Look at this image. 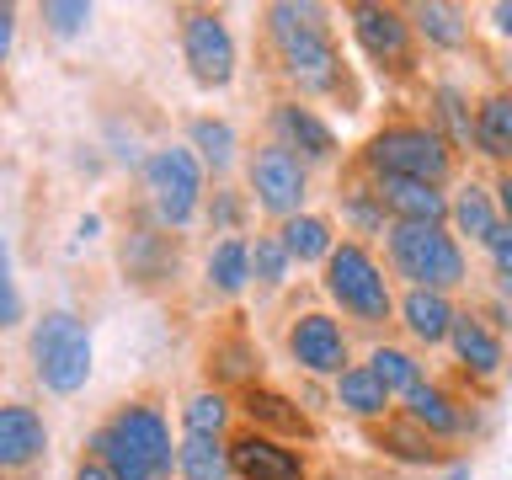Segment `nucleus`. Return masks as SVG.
Returning a JSON list of instances; mask_svg holds the SVG:
<instances>
[{
	"label": "nucleus",
	"mask_w": 512,
	"mask_h": 480,
	"mask_svg": "<svg viewBox=\"0 0 512 480\" xmlns=\"http://www.w3.org/2000/svg\"><path fill=\"white\" fill-rule=\"evenodd\" d=\"M91 454L107 464L118 480H150V475H171V427L155 406H123L112 422L91 432Z\"/></svg>",
	"instance_id": "nucleus-1"
},
{
	"label": "nucleus",
	"mask_w": 512,
	"mask_h": 480,
	"mask_svg": "<svg viewBox=\"0 0 512 480\" xmlns=\"http://www.w3.org/2000/svg\"><path fill=\"white\" fill-rule=\"evenodd\" d=\"M267 22H272V38H278L283 59H288V75L299 80V91L326 96L342 86V59H336L326 11L320 6H272Z\"/></svg>",
	"instance_id": "nucleus-2"
},
{
	"label": "nucleus",
	"mask_w": 512,
	"mask_h": 480,
	"mask_svg": "<svg viewBox=\"0 0 512 480\" xmlns=\"http://www.w3.org/2000/svg\"><path fill=\"white\" fill-rule=\"evenodd\" d=\"M363 160L374 176H406V182H427V187H438L448 166H454L448 160V139L438 128H416V123H395L384 134H374Z\"/></svg>",
	"instance_id": "nucleus-3"
},
{
	"label": "nucleus",
	"mask_w": 512,
	"mask_h": 480,
	"mask_svg": "<svg viewBox=\"0 0 512 480\" xmlns=\"http://www.w3.org/2000/svg\"><path fill=\"white\" fill-rule=\"evenodd\" d=\"M32 368L54 395H75L91 379V331L70 310H54L32 331Z\"/></svg>",
	"instance_id": "nucleus-4"
},
{
	"label": "nucleus",
	"mask_w": 512,
	"mask_h": 480,
	"mask_svg": "<svg viewBox=\"0 0 512 480\" xmlns=\"http://www.w3.org/2000/svg\"><path fill=\"white\" fill-rule=\"evenodd\" d=\"M390 262L400 278H411L416 288H432V294L464 283V251L438 224H390Z\"/></svg>",
	"instance_id": "nucleus-5"
},
{
	"label": "nucleus",
	"mask_w": 512,
	"mask_h": 480,
	"mask_svg": "<svg viewBox=\"0 0 512 480\" xmlns=\"http://www.w3.org/2000/svg\"><path fill=\"white\" fill-rule=\"evenodd\" d=\"M326 294L342 304L347 315L368 320V326L390 315V283H384L379 262L358 246V240H342V246L326 256Z\"/></svg>",
	"instance_id": "nucleus-6"
},
{
	"label": "nucleus",
	"mask_w": 512,
	"mask_h": 480,
	"mask_svg": "<svg viewBox=\"0 0 512 480\" xmlns=\"http://www.w3.org/2000/svg\"><path fill=\"white\" fill-rule=\"evenodd\" d=\"M144 187H150V203L160 224H171V230H182V224L198 214V192H203V171L192 150L182 144H171V150H155L144 160Z\"/></svg>",
	"instance_id": "nucleus-7"
},
{
	"label": "nucleus",
	"mask_w": 512,
	"mask_h": 480,
	"mask_svg": "<svg viewBox=\"0 0 512 480\" xmlns=\"http://www.w3.org/2000/svg\"><path fill=\"white\" fill-rule=\"evenodd\" d=\"M182 54L198 86H230L235 75V38L214 11H192L182 22Z\"/></svg>",
	"instance_id": "nucleus-8"
},
{
	"label": "nucleus",
	"mask_w": 512,
	"mask_h": 480,
	"mask_svg": "<svg viewBox=\"0 0 512 480\" xmlns=\"http://www.w3.org/2000/svg\"><path fill=\"white\" fill-rule=\"evenodd\" d=\"M251 187H256V203H262L267 214L294 219L299 203H304V160L278 139L262 144V150L251 155Z\"/></svg>",
	"instance_id": "nucleus-9"
},
{
	"label": "nucleus",
	"mask_w": 512,
	"mask_h": 480,
	"mask_svg": "<svg viewBox=\"0 0 512 480\" xmlns=\"http://www.w3.org/2000/svg\"><path fill=\"white\" fill-rule=\"evenodd\" d=\"M288 352L310 374H336V379L347 374V336L331 315H299L288 326Z\"/></svg>",
	"instance_id": "nucleus-10"
},
{
	"label": "nucleus",
	"mask_w": 512,
	"mask_h": 480,
	"mask_svg": "<svg viewBox=\"0 0 512 480\" xmlns=\"http://www.w3.org/2000/svg\"><path fill=\"white\" fill-rule=\"evenodd\" d=\"M352 32L379 64H406L411 59V22L395 6H352Z\"/></svg>",
	"instance_id": "nucleus-11"
},
{
	"label": "nucleus",
	"mask_w": 512,
	"mask_h": 480,
	"mask_svg": "<svg viewBox=\"0 0 512 480\" xmlns=\"http://www.w3.org/2000/svg\"><path fill=\"white\" fill-rule=\"evenodd\" d=\"M230 459H235L240 480H304V459L294 454V448H283L278 438H267V432H246V438H235Z\"/></svg>",
	"instance_id": "nucleus-12"
},
{
	"label": "nucleus",
	"mask_w": 512,
	"mask_h": 480,
	"mask_svg": "<svg viewBox=\"0 0 512 480\" xmlns=\"http://www.w3.org/2000/svg\"><path fill=\"white\" fill-rule=\"evenodd\" d=\"M379 203L395 214V224H438L448 214V198L427 182H406V176H374Z\"/></svg>",
	"instance_id": "nucleus-13"
},
{
	"label": "nucleus",
	"mask_w": 512,
	"mask_h": 480,
	"mask_svg": "<svg viewBox=\"0 0 512 480\" xmlns=\"http://www.w3.org/2000/svg\"><path fill=\"white\" fill-rule=\"evenodd\" d=\"M48 448V422L32 406H0V470H22Z\"/></svg>",
	"instance_id": "nucleus-14"
},
{
	"label": "nucleus",
	"mask_w": 512,
	"mask_h": 480,
	"mask_svg": "<svg viewBox=\"0 0 512 480\" xmlns=\"http://www.w3.org/2000/svg\"><path fill=\"white\" fill-rule=\"evenodd\" d=\"M272 123H278V144H288V150H299V155H310V160H331L336 155V134L315 118L310 107L288 102V107L272 112Z\"/></svg>",
	"instance_id": "nucleus-15"
},
{
	"label": "nucleus",
	"mask_w": 512,
	"mask_h": 480,
	"mask_svg": "<svg viewBox=\"0 0 512 480\" xmlns=\"http://www.w3.org/2000/svg\"><path fill=\"white\" fill-rule=\"evenodd\" d=\"M448 342H454L459 363L470 368L475 379H491L496 368H502V342H496V331L480 315H459L454 331H448Z\"/></svg>",
	"instance_id": "nucleus-16"
},
{
	"label": "nucleus",
	"mask_w": 512,
	"mask_h": 480,
	"mask_svg": "<svg viewBox=\"0 0 512 480\" xmlns=\"http://www.w3.org/2000/svg\"><path fill=\"white\" fill-rule=\"evenodd\" d=\"M400 315H406V326L416 342H448V331H454V304H448L443 294H432V288H411L406 304H400Z\"/></svg>",
	"instance_id": "nucleus-17"
},
{
	"label": "nucleus",
	"mask_w": 512,
	"mask_h": 480,
	"mask_svg": "<svg viewBox=\"0 0 512 480\" xmlns=\"http://www.w3.org/2000/svg\"><path fill=\"white\" fill-rule=\"evenodd\" d=\"M176 470H182V480H240L230 448L219 438H192V432H187V443L176 448Z\"/></svg>",
	"instance_id": "nucleus-18"
},
{
	"label": "nucleus",
	"mask_w": 512,
	"mask_h": 480,
	"mask_svg": "<svg viewBox=\"0 0 512 480\" xmlns=\"http://www.w3.org/2000/svg\"><path fill=\"white\" fill-rule=\"evenodd\" d=\"M475 150L491 160H512V96H486L475 112Z\"/></svg>",
	"instance_id": "nucleus-19"
},
{
	"label": "nucleus",
	"mask_w": 512,
	"mask_h": 480,
	"mask_svg": "<svg viewBox=\"0 0 512 480\" xmlns=\"http://www.w3.org/2000/svg\"><path fill=\"white\" fill-rule=\"evenodd\" d=\"M406 416L416 427H427L432 438H454V432L464 427V416L454 411V400H448L438 384H416V390L406 395Z\"/></svg>",
	"instance_id": "nucleus-20"
},
{
	"label": "nucleus",
	"mask_w": 512,
	"mask_h": 480,
	"mask_svg": "<svg viewBox=\"0 0 512 480\" xmlns=\"http://www.w3.org/2000/svg\"><path fill=\"white\" fill-rule=\"evenodd\" d=\"M123 267H128V278H139V283H160L176 267V251L160 235L139 230V235H128V246H123Z\"/></svg>",
	"instance_id": "nucleus-21"
},
{
	"label": "nucleus",
	"mask_w": 512,
	"mask_h": 480,
	"mask_svg": "<svg viewBox=\"0 0 512 480\" xmlns=\"http://www.w3.org/2000/svg\"><path fill=\"white\" fill-rule=\"evenodd\" d=\"M379 448H384V454H395V459H406V464H432V459H438V448H432V432L416 427L411 416H395V422H384V427H379Z\"/></svg>",
	"instance_id": "nucleus-22"
},
{
	"label": "nucleus",
	"mask_w": 512,
	"mask_h": 480,
	"mask_svg": "<svg viewBox=\"0 0 512 480\" xmlns=\"http://www.w3.org/2000/svg\"><path fill=\"white\" fill-rule=\"evenodd\" d=\"M336 400H342L352 416H384V406H390V390L374 379V368H347V374L336 379Z\"/></svg>",
	"instance_id": "nucleus-23"
},
{
	"label": "nucleus",
	"mask_w": 512,
	"mask_h": 480,
	"mask_svg": "<svg viewBox=\"0 0 512 480\" xmlns=\"http://www.w3.org/2000/svg\"><path fill=\"white\" fill-rule=\"evenodd\" d=\"M251 278V246L246 240H219L214 251H208V283L219 288V294H240Z\"/></svg>",
	"instance_id": "nucleus-24"
},
{
	"label": "nucleus",
	"mask_w": 512,
	"mask_h": 480,
	"mask_svg": "<svg viewBox=\"0 0 512 480\" xmlns=\"http://www.w3.org/2000/svg\"><path fill=\"white\" fill-rule=\"evenodd\" d=\"M283 251L294 256V262H320V256H331V230H326V219H315V214H294L283 224Z\"/></svg>",
	"instance_id": "nucleus-25"
},
{
	"label": "nucleus",
	"mask_w": 512,
	"mask_h": 480,
	"mask_svg": "<svg viewBox=\"0 0 512 480\" xmlns=\"http://www.w3.org/2000/svg\"><path fill=\"white\" fill-rule=\"evenodd\" d=\"M411 22H416V32H422L427 43H438V48H459L464 38H470V27H464V16L454 11V6H416L411 11Z\"/></svg>",
	"instance_id": "nucleus-26"
},
{
	"label": "nucleus",
	"mask_w": 512,
	"mask_h": 480,
	"mask_svg": "<svg viewBox=\"0 0 512 480\" xmlns=\"http://www.w3.org/2000/svg\"><path fill=\"white\" fill-rule=\"evenodd\" d=\"M454 224H459V235H470V240H480V246H486L491 230H496V203L470 182V187L454 198Z\"/></svg>",
	"instance_id": "nucleus-27"
},
{
	"label": "nucleus",
	"mask_w": 512,
	"mask_h": 480,
	"mask_svg": "<svg viewBox=\"0 0 512 480\" xmlns=\"http://www.w3.org/2000/svg\"><path fill=\"white\" fill-rule=\"evenodd\" d=\"M246 411H251V422H262V427H278V432H310L304 411L294 406V400L272 395V390H251V395H246Z\"/></svg>",
	"instance_id": "nucleus-28"
},
{
	"label": "nucleus",
	"mask_w": 512,
	"mask_h": 480,
	"mask_svg": "<svg viewBox=\"0 0 512 480\" xmlns=\"http://www.w3.org/2000/svg\"><path fill=\"white\" fill-rule=\"evenodd\" d=\"M368 368H374V379H379L390 395H411L416 384H422V368H416L411 352H400V347H379L374 358H368Z\"/></svg>",
	"instance_id": "nucleus-29"
},
{
	"label": "nucleus",
	"mask_w": 512,
	"mask_h": 480,
	"mask_svg": "<svg viewBox=\"0 0 512 480\" xmlns=\"http://www.w3.org/2000/svg\"><path fill=\"white\" fill-rule=\"evenodd\" d=\"M182 422H187L192 438H219V432L230 427V400H224L219 390L192 395V400H187V411H182Z\"/></svg>",
	"instance_id": "nucleus-30"
},
{
	"label": "nucleus",
	"mask_w": 512,
	"mask_h": 480,
	"mask_svg": "<svg viewBox=\"0 0 512 480\" xmlns=\"http://www.w3.org/2000/svg\"><path fill=\"white\" fill-rule=\"evenodd\" d=\"M432 102H438V118L448 128V144H475V118H470V102H464L459 86H438Z\"/></svg>",
	"instance_id": "nucleus-31"
},
{
	"label": "nucleus",
	"mask_w": 512,
	"mask_h": 480,
	"mask_svg": "<svg viewBox=\"0 0 512 480\" xmlns=\"http://www.w3.org/2000/svg\"><path fill=\"white\" fill-rule=\"evenodd\" d=\"M192 144L203 150L208 166H230L235 134H230V123H219V118H198V123H192Z\"/></svg>",
	"instance_id": "nucleus-32"
},
{
	"label": "nucleus",
	"mask_w": 512,
	"mask_h": 480,
	"mask_svg": "<svg viewBox=\"0 0 512 480\" xmlns=\"http://www.w3.org/2000/svg\"><path fill=\"white\" fill-rule=\"evenodd\" d=\"M288 262H294V256L283 251V240H278V235H262V240L251 246V272H256L262 283H272V288L288 278Z\"/></svg>",
	"instance_id": "nucleus-33"
},
{
	"label": "nucleus",
	"mask_w": 512,
	"mask_h": 480,
	"mask_svg": "<svg viewBox=\"0 0 512 480\" xmlns=\"http://www.w3.org/2000/svg\"><path fill=\"white\" fill-rule=\"evenodd\" d=\"M43 22H48V32H59V38H75V32H86L91 6H80V0H48Z\"/></svg>",
	"instance_id": "nucleus-34"
},
{
	"label": "nucleus",
	"mask_w": 512,
	"mask_h": 480,
	"mask_svg": "<svg viewBox=\"0 0 512 480\" xmlns=\"http://www.w3.org/2000/svg\"><path fill=\"white\" fill-rule=\"evenodd\" d=\"M342 208H347V219L358 224L363 235H374L379 224H384V203H379V192H363V187H352L347 198H342Z\"/></svg>",
	"instance_id": "nucleus-35"
},
{
	"label": "nucleus",
	"mask_w": 512,
	"mask_h": 480,
	"mask_svg": "<svg viewBox=\"0 0 512 480\" xmlns=\"http://www.w3.org/2000/svg\"><path fill=\"white\" fill-rule=\"evenodd\" d=\"M22 320V294H16V278H11V251L0 240V331H11Z\"/></svg>",
	"instance_id": "nucleus-36"
},
{
	"label": "nucleus",
	"mask_w": 512,
	"mask_h": 480,
	"mask_svg": "<svg viewBox=\"0 0 512 480\" xmlns=\"http://www.w3.org/2000/svg\"><path fill=\"white\" fill-rule=\"evenodd\" d=\"M486 251H491V262H496V272H502V283H507L512 278V224H496Z\"/></svg>",
	"instance_id": "nucleus-37"
},
{
	"label": "nucleus",
	"mask_w": 512,
	"mask_h": 480,
	"mask_svg": "<svg viewBox=\"0 0 512 480\" xmlns=\"http://www.w3.org/2000/svg\"><path fill=\"white\" fill-rule=\"evenodd\" d=\"M214 358H219V374H230V379H240V374H246V342L214 347Z\"/></svg>",
	"instance_id": "nucleus-38"
},
{
	"label": "nucleus",
	"mask_w": 512,
	"mask_h": 480,
	"mask_svg": "<svg viewBox=\"0 0 512 480\" xmlns=\"http://www.w3.org/2000/svg\"><path fill=\"white\" fill-rule=\"evenodd\" d=\"M11 38H16V6H0V59L11 54Z\"/></svg>",
	"instance_id": "nucleus-39"
},
{
	"label": "nucleus",
	"mask_w": 512,
	"mask_h": 480,
	"mask_svg": "<svg viewBox=\"0 0 512 480\" xmlns=\"http://www.w3.org/2000/svg\"><path fill=\"white\" fill-rule=\"evenodd\" d=\"M240 219V203L230 198V192H219V198H214V224H235Z\"/></svg>",
	"instance_id": "nucleus-40"
},
{
	"label": "nucleus",
	"mask_w": 512,
	"mask_h": 480,
	"mask_svg": "<svg viewBox=\"0 0 512 480\" xmlns=\"http://www.w3.org/2000/svg\"><path fill=\"white\" fill-rule=\"evenodd\" d=\"M75 480H118V475H112L102 459H86V464H80V470H75Z\"/></svg>",
	"instance_id": "nucleus-41"
},
{
	"label": "nucleus",
	"mask_w": 512,
	"mask_h": 480,
	"mask_svg": "<svg viewBox=\"0 0 512 480\" xmlns=\"http://www.w3.org/2000/svg\"><path fill=\"white\" fill-rule=\"evenodd\" d=\"M491 22H496V32H507V38H512V0H502V6L491 11Z\"/></svg>",
	"instance_id": "nucleus-42"
},
{
	"label": "nucleus",
	"mask_w": 512,
	"mask_h": 480,
	"mask_svg": "<svg viewBox=\"0 0 512 480\" xmlns=\"http://www.w3.org/2000/svg\"><path fill=\"white\" fill-rule=\"evenodd\" d=\"M496 208H502V219L512 224V176H507L502 187H496Z\"/></svg>",
	"instance_id": "nucleus-43"
},
{
	"label": "nucleus",
	"mask_w": 512,
	"mask_h": 480,
	"mask_svg": "<svg viewBox=\"0 0 512 480\" xmlns=\"http://www.w3.org/2000/svg\"><path fill=\"white\" fill-rule=\"evenodd\" d=\"M443 480H470V464H454V470H448Z\"/></svg>",
	"instance_id": "nucleus-44"
},
{
	"label": "nucleus",
	"mask_w": 512,
	"mask_h": 480,
	"mask_svg": "<svg viewBox=\"0 0 512 480\" xmlns=\"http://www.w3.org/2000/svg\"><path fill=\"white\" fill-rule=\"evenodd\" d=\"M502 294H507V304H512V278H507V283H502Z\"/></svg>",
	"instance_id": "nucleus-45"
},
{
	"label": "nucleus",
	"mask_w": 512,
	"mask_h": 480,
	"mask_svg": "<svg viewBox=\"0 0 512 480\" xmlns=\"http://www.w3.org/2000/svg\"><path fill=\"white\" fill-rule=\"evenodd\" d=\"M150 480H166V475H150Z\"/></svg>",
	"instance_id": "nucleus-46"
}]
</instances>
